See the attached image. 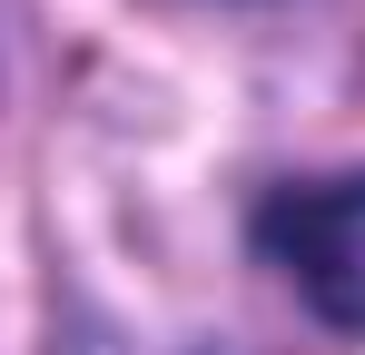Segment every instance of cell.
Segmentation results:
<instances>
[{
  "label": "cell",
  "mask_w": 365,
  "mask_h": 355,
  "mask_svg": "<svg viewBox=\"0 0 365 355\" xmlns=\"http://www.w3.org/2000/svg\"><path fill=\"white\" fill-rule=\"evenodd\" d=\"M257 247L297 277V296L365 336V168L356 178H316V187H277L267 217H257Z\"/></svg>",
  "instance_id": "6da1fadb"
}]
</instances>
